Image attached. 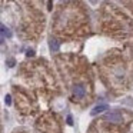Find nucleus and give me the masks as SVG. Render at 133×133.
Instances as JSON below:
<instances>
[{"label":"nucleus","instance_id":"nucleus-9","mask_svg":"<svg viewBox=\"0 0 133 133\" xmlns=\"http://www.w3.org/2000/svg\"><path fill=\"white\" fill-rule=\"evenodd\" d=\"M3 42H4V37H3V35H0V44L3 43Z\"/></svg>","mask_w":133,"mask_h":133},{"label":"nucleus","instance_id":"nucleus-1","mask_svg":"<svg viewBox=\"0 0 133 133\" xmlns=\"http://www.w3.org/2000/svg\"><path fill=\"white\" fill-rule=\"evenodd\" d=\"M73 93H75V96L77 99H83L84 97V87L82 86V84H77V86H75V89H73Z\"/></svg>","mask_w":133,"mask_h":133},{"label":"nucleus","instance_id":"nucleus-4","mask_svg":"<svg viewBox=\"0 0 133 133\" xmlns=\"http://www.w3.org/2000/svg\"><path fill=\"white\" fill-rule=\"evenodd\" d=\"M106 119H109L110 122H115V123L122 122V116L119 113H109V115H106Z\"/></svg>","mask_w":133,"mask_h":133},{"label":"nucleus","instance_id":"nucleus-2","mask_svg":"<svg viewBox=\"0 0 133 133\" xmlns=\"http://www.w3.org/2000/svg\"><path fill=\"white\" fill-rule=\"evenodd\" d=\"M109 109V106H107V104H97V106H95L93 107V110L90 113H92L93 116H96V115H99V113H102V112H104V110H107Z\"/></svg>","mask_w":133,"mask_h":133},{"label":"nucleus","instance_id":"nucleus-6","mask_svg":"<svg viewBox=\"0 0 133 133\" xmlns=\"http://www.w3.org/2000/svg\"><path fill=\"white\" fill-rule=\"evenodd\" d=\"M6 104H12V97H10L9 95L6 96Z\"/></svg>","mask_w":133,"mask_h":133},{"label":"nucleus","instance_id":"nucleus-8","mask_svg":"<svg viewBox=\"0 0 133 133\" xmlns=\"http://www.w3.org/2000/svg\"><path fill=\"white\" fill-rule=\"evenodd\" d=\"M35 55V52H33V50H27V56H33Z\"/></svg>","mask_w":133,"mask_h":133},{"label":"nucleus","instance_id":"nucleus-5","mask_svg":"<svg viewBox=\"0 0 133 133\" xmlns=\"http://www.w3.org/2000/svg\"><path fill=\"white\" fill-rule=\"evenodd\" d=\"M0 35H3V37H12V32L2 23H0Z\"/></svg>","mask_w":133,"mask_h":133},{"label":"nucleus","instance_id":"nucleus-7","mask_svg":"<svg viewBox=\"0 0 133 133\" xmlns=\"http://www.w3.org/2000/svg\"><path fill=\"white\" fill-rule=\"evenodd\" d=\"M67 124H73V119H72V116H67Z\"/></svg>","mask_w":133,"mask_h":133},{"label":"nucleus","instance_id":"nucleus-3","mask_svg":"<svg viewBox=\"0 0 133 133\" xmlns=\"http://www.w3.org/2000/svg\"><path fill=\"white\" fill-rule=\"evenodd\" d=\"M49 47H50V50H52V52H57V50L60 49V43H59L57 39L52 37L49 40Z\"/></svg>","mask_w":133,"mask_h":133}]
</instances>
